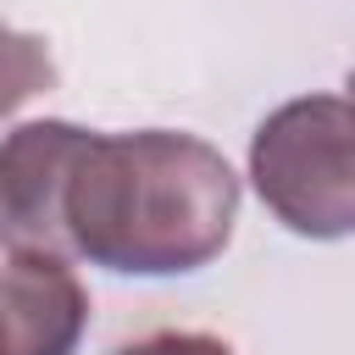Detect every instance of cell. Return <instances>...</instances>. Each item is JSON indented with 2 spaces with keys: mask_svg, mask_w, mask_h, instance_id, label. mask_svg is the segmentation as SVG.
Instances as JSON below:
<instances>
[{
  "mask_svg": "<svg viewBox=\"0 0 355 355\" xmlns=\"http://www.w3.org/2000/svg\"><path fill=\"white\" fill-rule=\"evenodd\" d=\"M239 222V172L194 133H89L67 200V255L122 277H183L211 266Z\"/></svg>",
  "mask_w": 355,
  "mask_h": 355,
  "instance_id": "cell-1",
  "label": "cell"
},
{
  "mask_svg": "<svg viewBox=\"0 0 355 355\" xmlns=\"http://www.w3.org/2000/svg\"><path fill=\"white\" fill-rule=\"evenodd\" d=\"M250 183L300 239H355V100L300 94L250 133Z\"/></svg>",
  "mask_w": 355,
  "mask_h": 355,
  "instance_id": "cell-2",
  "label": "cell"
},
{
  "mask_svg": "<svg viewBox=\"0 0 355 355\" xmlns=\"http://www.w3.org/2000/svg\"><path fill=\"white\" fill-rule=\"evenodd\" d=\"M89 288L61 250L0 244V355H78Z\"/></svg>",
  "mask_w": 355,
  "mask_h": 355,
  "instance_id": "cell-3",
  "label": "cell"
},
{
  "mask_svg": "<svg viewBox=\"0 0 355 355\" xmlns=\"http://www.w3.org/2000/svg\"><path fill=\"white\" fill-rule=\"evenodd\" d=\"M83 144H89V128L61 122V116L22 122L0 139V239L67 255L61 200H67V178Z\"/></svg>",
  "mask_w": 355,
  "mask_h": 355,
  "instance_id": "cell-4",
  "label": "cell"
},
{
  "mask_svg": "<svg viewBox=\"0 0 355 355\" xmlns=\"http://www.w3.org/2000/svg\"><path fill=\"white\" fill-rule=\"evenodd\" d=\"M50 83H55L50 44L39 33H22V28L0 22V116H11L17 105H28Z\"/></svg>",
  "mask_w": 355,
  "mask_h": 355,
  "instance_id": "cell-5",
  "label": "cell"
},
{
  "mask_svg": "<svg viewBox=\"0 0 355 355\" xmlns=\"http://www.w3.org/2000/svg\"><path fill=\"white\" fill-rule=\"evenodd\" d=\"M111 355H233V344L216 333H194V327H161V333L116 344Z\"/></svg>",
  "mask_w": 355,
  "mask_h": 355,
  "instance_id": "cell-6",
  "label": "cell"
},
{
  "mask_svg": "<svg viewBox=\"0 0 355 355\" xmlns=\"http://www.w3.org/2000/svg\"><path fill=\"white\" fill-rule=\"evenodd\" d=\"M349 100H355V72H349Z\"/></svg>",
  "mask_w": 355,
  "mask_h": 355,
  "instance_id": "cell-7",
  "label": "cell"
}]
</instances>
